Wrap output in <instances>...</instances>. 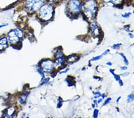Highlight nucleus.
Instances as JSON below:
<instances>
[{
	"mask_svg": "<svg viewBox=\"0 0 134 118\" xmlns=\"http://www.w3.org/2000/svg\"><path fill=\"white\" fill-rule=\"evenodd\" d=\"M82 10L88 19L94 18L98 10V3L97 0H84L82 3Z\"/></svg>",
	"mask_w": 134,
	"mask_h": 118,
	"instance_id": "1",
	"label": "nucleus"
},
{
	"mask_svg": "<svg viewBox=\"0 0 134 118\" xmlns=\"http://www.w3.org/2000/svg\"><path fill=\"white\" fill-rule=\"evenodd\" d=\"M46 0H26L25 7L30 12L38 11L45 3Z\"/></svg>",
	"mask_w": 134,
	"mask_h": 118,
	"instance_id": "5",
	"label": "nucleus"
},
{
	"mask_svg": "<svg viewBox=\"0 0 134 118\" xmlns=\"http://www.w3.org/2000/svg\"><path fill=\"white\" fill-rule=\"evenodd\" d=\"M134 100V93H131V94L127 96V103H131L132 102H133Z\"/></svg>",
	"mask_w": 134,
	"mask_h": 118,
	"instance_id": "15",
	"label": "nucleus"
},
{
	"mask_svg": "<svg viewBox=\"0 0 134 118\" xmlns=\"http://www.w3.org/2000/svg\"><path fill=\"white\" fill-rule=\"evenodd\" d=\"M54 62L50 59L44 60L40 63L41 69L46 74H51L54 70Z\"/></svg>",
	"mask_w": 134,
	"mask_h": 118,
	"instance_id": "6",
	"label": "nucleus"
},
{
	"mask_svg": "<svg viewBox=\"0 0 134 118\" xmlns=\"http://www.w3.org/2000/svg\"><path fill=\"white\" fill-rule=\"evenodd\" d=\"M106 64H107V66H112V63H111V62H110V61H108L107 63H106Z\"/></svg>",
	"mask_w": 134,
	"mask_h": 118,
	"instance_id": "29",
	"label": "nucleus"
},
{
	"mask_svg": "<svg viewBox=\"0 0 134 118\" xmlns=\"http://www.w3.org/2000/svg\"><path fill=\"white\" fill-rule=\"evenodd\" d=\"M120 46H122V44H120H120H119V43H118V44H114L113 47H112V48H113V49H117V48H119Z\"/></svg>",
	"mask_w": 134,
	"mask_h": 118,
	"instance_id": "20",
	"label": "nucleus"
},
{
	"mask_svg": "<svg viewBox=\"0 0 134 118\" xmlns=\"http://www.w3.org/2000/svg\"><path fill=\"white\" fill-rule=\"evenodd\" d=\"M15 110H16V109H15V107H9V108L7 109L5 111V116L7 117H12L15 113V111H16Z\"/></svg>",
	"mask_w": 134,
	"mask_h": 118,
	"instance_id": "11",
	"label": "nucleus"
},
{
	"mask_svg": "<svg viewBox=\"0 0 134 118\" xmlns=\"http://www.w3.org/2000/svg\"><path fill=\"white\" fill-rule=\"evenodd\" d=\"M103 56L101 55H97V56H96L94 57H93L92 59H91V61H97V60H99L101 59V58H102Z\"/></svg>",
	"mask_w": 134,
	"mask_h": 118,
	"instance_id": "17",
	"label": "nucleus"
},
{
	"mask_svg": "<svg viewBox=\"0 0 134 118\" xmlns=\"http://www.w3.org/2000/svg\"><path fill=\"white\" fill-rule=\"evenodd\" d=\"M54 13V7L51 3H44L38 10V14L40 19L47 21L51 20Z\"/></svg>",
	"mask_w": 134,
	"mask_h": 118,
	"instance_id": "2",
	"label": "nucleus"
},
{
	"mask_svg": "<svg viewBox=\"0 0 134 118\" xmlns=\"http://www.w3.org/2000/svg\"><path fill=\"white\" fill-rule=\"evenodd\" d=\"M111 98H107V99L105 100L104 103V104H103L104 106V105H106V104H107L110 103V102H111Z\"/></svg>",
	"mask_w": 134,
	"mask_h": 118,
	"instance_id": "21",
	"label": "nucleus"
},
{
	"mask_svg": "<svg viewBox=\"0 0 134 118\" xmlns=\"http://www.w3.org/2000/svg\"><path fill=\"white\" fill-rule=\"evenodd\" d=\"M90 31L92 35L95 36H97L100 35L101 30L96 21H92V22L91 23Z\"/></svg>",
	"mask_w": 134,
	"mask_h": 118,
	"instance_id": "8",
	"label": "nucleus"
},
{
	"mask_svg": "<svg viewBox=\"0 0 134 118\" xmlns=\"http://www.w3.org/2000/svg\"><path fill=\"white\" fill-rule=\"evenodd\" d=\"M66 61V57L64 56L62 51H58L55 54V59L54 64L57 68L61 67L64 64Z\"/></svg>",
	"mask_w": 134,
	"mask_h": 118,
	"instance_id": "7",
	"label": "nucleus"
},
{
	"mask_svg": "<svg viewBox=\"0 0 134 118\" xmlns=\"http://www.w3.org/2000/svg\"><path fill=\"white\" fill-rule=\"evenodd\" d=\"M8 47V39L7 37L0 38V51H3L7 48Z\"/></svg>",
	"mask_w": 134,
	"mask_h": 118,
	"instance_id": "9",
	"label": "nucleus"
},
{
	"mask_svg": "<svg viewBox=\"0 0 134 118\" xmlns=\"http://www.w3.org/2000/svg\"><path fill=\"white\" fill-rule=\"evenodd\" d=\"M27 95H28V93L23 94V95H21L20 98H19V103H20V104H24L26 102V99H27Z\"/></svg>",
	"mask_w": 134,
	"mask_h": 118,
	"instance_id": "12",
	"label": "nucleus"
},
{
	"mask_svg": "<svg viewBox=\"0 0 134 118\" xmlns=\"http://www.w3.org/2000/svg\"><path fill=\"white\" fill-rule=\"evenodd\" d=\"M110 72L111 73V74L113 75V76L114 77V78L115 79V80L116 81H118V82H119V81H120L121 80L120 79V75H118L117 74H116L115 73H114V70L112 69H110Z\"/></svg>",
	"mask_w": 134,
	"mask_h": 118,
	"instance_id": "13",
	"label": "nucleus"
},
{
	"mask_svg": "<svg viewBox=\"0 0 134 118\" xmlns=\"http://www.w3.org/2000/svg\"><path fill=\"white\" fill-rule=\"evenodd\" d=\"M49 3H55V2H57V1H59V0H47Z\"/></svg>",
	"mask_w": 134,
	"mask_h": 118,
	"instance_id": "26",
	"label": "nucleus"
},
{
	"mask_svg": "<svg viewBox=\"0 0 134 118\" xmlns=\"http://www.w3.org/2000/svg\"><path fill=\"white\" fill-rule=\"evenodd\" d=\"M62 99H59L58 100V104H57V107L58 108H60L62 106Z\"/></svg>",
	"mask_w": 134,
	"mask_h": 118,
	"instance_id": "22",
	"label": "nucleus"
},
{
	"mask_svg": "<svg viewBox=\"0 0 134 118\" xmlns=\"http://www.w3.org/2000/svg\"><path fill=\"white\" fill-rule=\"evenodd\" d=\"M124 0H104V3L112 5H120L124 2Z\"/></svg>",
	"mask_w": 134,
	"mask_h": 118,
	"instance_id": "10",
	"label": "nucleus"
},
{
	"mask_svg": "<svg viewBox=\"0 0 134 118\" xmlns=\"http://www.w3.org/2000/svg\"><path fill=\"white\" fill-rule=\"evenodd\" d=\"M119 54L120 56H121V57L122 58V59H123V60H124V63L126 64V65H127V64H129V62H128V60H127V58L126 57V56H125V55L123 53H119Z\"/></svg>",
	"mask_w": 134,
	"mask_h": 118,
	"instance_id": "16",
	"label": "nucleus"
},
{
	"mask_svg": "<svg viewBox=\"0 0 134 118\" xmlns=\"http://www.w3.org/2000/svg\"><path fill=\"white\" fill-rule=\"evenodd\" d=\"M68 62H70V63H73V61H75L77 60V55H70L68 57Z\"/></svg>",
	"mask_w": 134,
	"mask_h": 118,
	"instance_id": "14",
	"label": "nucleus"
},
{
	"mask_svg": "<svg viewBox=\"0 0 134 118\" xmlns=\"http://www.w3.org/2000/svg\"><path fill=\"white\" fill-rule=\"evenodd\" d=\"M23 36V32L19 28H16L10 31L8 33V41L11 44L16 45L20 41Z\"/></svg>",
	"mask_w": 134,
	"mask_h": 118,
	"instance_id": "4",
	"label": "nucleus"
},
{
	"mask_svg": "<svg viewBox=\"0 0 134 118\" xmlns=\"http://www.w3.org/2000/svg\"><path fill=\"white\" fill-rule=\"evenodd\" d=\"M120 69H121V70H126L127 69V67L126 66H122V67H121L120 68Z\"/></svg>",
	"mask_w": 134,
	"mask_h": 118,
	"instance_id": "25",
	"label": "nucleus"
},
{
	"mask_svg": "<svg viewBox=\"0 0 134 118\" xmlns=\"http://www.w3.org/2000/svg\"><path fill=\"white\" fill-rule=\"evenodd\" d=\"M133 14H134V10H133Z\"/></svg>",
	"mask_w": 134,
	"mask_h": 118,
	"instance_id": "32",
	"label": "nucleus"
},
{
	"mask_svg": "<svg viewBox=\"0 0 134 118\" xmlns=\"http://www.w3.org/2000/svg\"><path fill=\"white\" fill-rule=\"evenodd\" d=\"M67 12L71 15H77L82 10V3L81 0H69L66 6Z\"/></svg>",
	"mask_w": 134,
	"mask_h": 118,
	"instance_id": "3",
	"label": "nucleus"
},
{
	"mask_svg": "<svg viewBox=\"0 0 134 118\" xmlns=\"http://www.w3.org/2000/svg\"><path fill=\"white\" fill-rule=\"evenodd\" d=\"M129 36L130 37V38H133V37H134L133 35H132V34L131 33H129Z\"/></svg>",
	"mask_w": 134,
	"mask_h": 118,
	"instance_id": "30",
	"label": "nucleus"
},
{
	"mask_svg": "<svg viewBox=\"0 0 134 118\" xmlns=\"http://www.w3.org/2000/svg\"><path fill=\"white\" fill-rule=\"evenodd\" d=\"M69 68L66 69V70H64V71H62V72H60V74H65V73L68 72L69 71Z\"/></svg>",
	"mask_w": 134,
	"mask_h": 118,
	"instance_id": "24",
	"label": "nucleus"
},
{
	"mask_svg": "<svg viewBox=\"0 0 134 118\" xmlns=\"http://www.w3.org/2000/svg\"><path fill=\"white\" fill-rule=\"evenodd\" d=\"M98 114H99V111L98 109H96L94 111V113H93V117H95V118H97L98 117Z\"/></svg>",
	"mask_w": 134,
	"mask_h": 118,
	"instance_id": "18",
	"label": "nucleus"
},
{
	"mask_svg": "<svg viewBox=\"0 0 134 118\" xmlns=\"http://www.w3.org/2000/svg\"><path fill=\"white\" fill-rule=\"evenodd\" d=\"M7 25H8V24H3L2 25H0V29L3 28V27H5L6 26H7Z\"/></svg>",
	"mask_w": 134,
	"mask_h": 118,
	"instance_id": "28",
	"label": "nucleus"
},
{
	"mask_svg": "<svg viewBox=\"0 0 134 118\" xmlns=\"http://www.w3.org/2000/svg\"><path fill=\"white\" fill-rule=\"evenodd\" d=\"M129 73H125V74H122L121 75V76H128L129 75Z\"/></svg>",
	"mask_w": 134,
	"mask_h": 118,
	"instance_id": "27",
	"label": "nucleus"
},
{
	"mask_svg": "<svg viewBox=\"0 0 134 118\" xmlns=\"http://www.w3.org/2000/svg\"><path fill=\"white\" fill-rule=\"evenodd\" d=\"M110 52V50H105L103 54H102V55L103 56H104V55H106L107 54H109V53Z\"/></svg>",
	"mask_w": 134,
	"mask_h": 118,
	"instance_id": "23",
	"label": "nucleus"
},
{
	"mask_svg": "<svg viewBox=\"0 0 134 118\" xmlns=\"http://www.w3.org/2000/svg\"><path fill=\"white\" fill-rule=\"evenodd\" d=\"M131 13L129 12V13H125L124 14H122V17L124 18H127L131 16Z\"/></svg>",
	"mask_w": 134,
	"mask_h": 118,
	"instance_id": "19",
	"label": "nucleus"
},
{
	"mask_svg": "<svg viewBox=\"0 0 134 118\" xmlns=\"http://www.w3.org/2000/svg\"><path fill=\"white\" fill-rule=\"evenodd\" d=\"M120 98H121V96H120V97H119L118 98V99H117V100H116V102H117V103H118V102H119V100H120Z\"/></svg>",
	"mask_w": 134,
	"mask_h": 118,
	"instance_id": "31",
	"label": "nucleus"
}]
</instances>
